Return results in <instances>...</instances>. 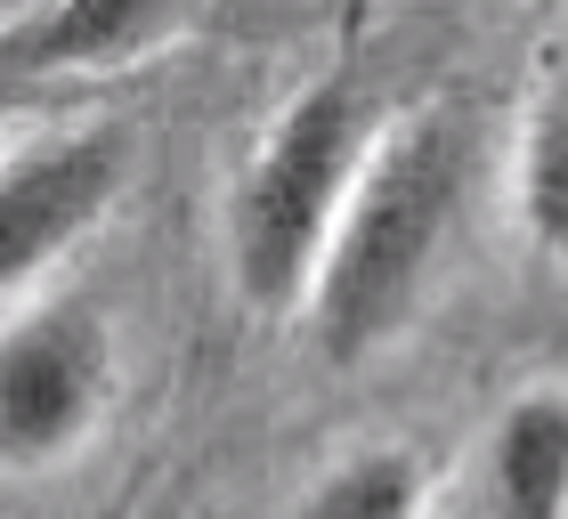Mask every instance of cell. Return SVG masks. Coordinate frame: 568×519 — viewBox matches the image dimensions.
Wrapping results in <instances>:
<instances>
[{"label": "cell", "instance_id": "obj_1", "mask_svg": "<svg viewBox=\"0 0 568 519\" xmlns=\"http://www.w3.org/2000/svg\"><path fill=\"white\" fill-rule=\"evenodd\" d=\"M471 171L479 146L455 98H423V106L382 122L301 301V333L317 342L325 366H366L374 349H390L415 325L463 227Z\"/></svg>", "mask_w": 568, "mask_h": 519}, {"label": "cell", "instance_id": "obj_2", "mask_svg": "<svg viewBox=\"0 0 568 519\" xmlns=\"http://www.w3.org/2000/svg\"><path fill=\"white\" fill-rule=\"evenodd\" d=\"M382 90L357 65H333L276 106L227 187V276L252 317H301L308 276L333 244V220L382 139Z\"/></svg>", "mask_w": 568, "mask_h": 519}, {"label": "cell", "instance_id": "obj_3", "mask_svg": "<svg viewBox=\"0 0 568 519\" xmlns=\"http://www.w3.org/2000/svg\"><path fill=\"white\" fill-rule=\"evenodd\" d=\"M114 374V325L90 301H17L0 317V462H65L106 423Z\"/></svg>", "mask_w": 568, "mask_h": 519}, {"label": "cell", "instance_id": "obj_4", "mask_svg": "<svg viewBox=\"0 0 568 519\" xmlns=\"http://www.w3.org/2000/svg\"><path fill=\"white\" fill-rule=\"evenodd\" d=\"M122 187H131L122 122L41 130L0 154V301H24L65 252H82L122 203Z\"/></svg>", "mask_w": 568, "mask_h": 519}, {"label": "cell", "instance_id": "obj_5", "mask_svg": "<svg viewBox=\"0 0 568 519\" xmlns=\"http://www.w3.org/2000/svg\"><path fill=\"white\" fill-rule=\"evenodd\" d=\"M203 0H41L33 17L0 24V90L82 82V73H131L187 33Z\"/></svg>", "mask_w": 568, "mask_h": 519}, {"label": "cell", "instance_id": "obj_6", "mask_svg": "<svg viewBox=\"0 0 568 519\" xmlns=\"http://www.w3.org/2000/svg\"><path fill=\"white\" fill-rule=\"evenodd\" d=\"M487 496L504 519H568V389H520L496 414Z\"/></svg>", "mask_w": 568, "mask_h": 519}, {"label": "cell", "instance_id": "obj_7", "mask_svg": "<svg viewBox=\"0 0 568 519\" xmlns=\"http://www.w3.org/2000/svg\"><path fill=\"white\" fill-rule=\"evenodd\" d=\"M511 195H520V227L528 244L560 268L568 284V49L545 73V90L520 114V163H511Z\"/></svg>", "mask_w": 568, "mask_h": 519}, {"label": "cell", "instance_id": "obj_8", "mask_svg": "<svg viewBox=\"0 0 568 519\" xmlns=\"http://www.w3.org/2000/svg\"><path fill=\"white\" fill-rule=\"evenodd\" d=\"M423 511L430 479L406 447H357L325 479H308V496L293 503V519H423Z\"/></svg>", "mask_w": 568, "mask_h": 519}, {"label": "cell", "instance_id": "obj_9", "mask_svg": "<svg viewBox=\"0 0 568 519\" xmlns=\"http://www.w3.org/2000/svg\"><path fill=\"white\" fill-rule=\"evenodd\" d=\"M17 106H24V98H17V90H0V122H9V114H17Z\"/></svg>", "mask_w": 568, "mask_h": 519}, {"label": "cell", "instance_id": "obj_10", "mask_svg": "<svg viewBox=\"0 0 568 519\" xmlns=\"http://www.w3.org/2000/svg\"><path fill=\"white\" fill-rule=\"evenodd\" d=\"M511 9H520V0H511Z\"/></svg>", "mask_w": 568, "mask_h": 519}]
</instances>
